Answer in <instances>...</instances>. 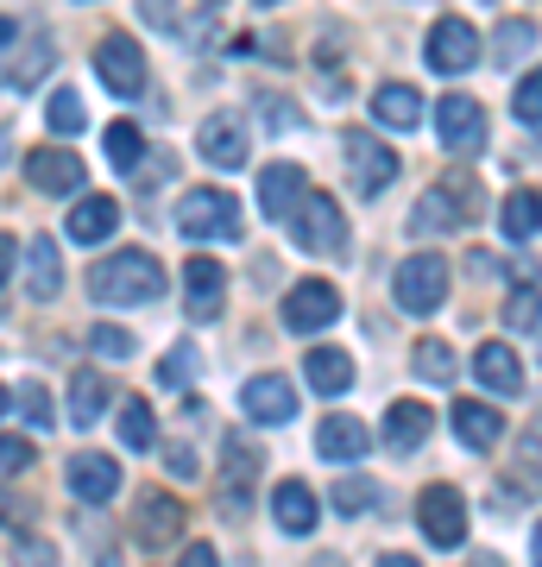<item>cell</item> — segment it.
<instances>
[{
	"label": "cell",
	"mask_w": 542,
	"mask_h": 567,
	"mask_svg": "<svg viewBox=\"0 0 542 567\" xmlns=\"http://www.w3.org/2000/svg\"><path fill=\"white\" fill-rule=\"evenodd\" d=\"M13 278V240H0V284Z\"/></svg>",
	"instance_id": "obj_49"
},
{
	"label": "cell",
	"mask_w": 542,
	"mask_h": 567,
	"mask_svg": "<svg viewBox=\"0 0 542 567\" xmlns=\"http://www.w3.org/2000/svg\"><path fill=\"white\" fill-rule=\"evenodd\" d=\"M290 227H297L303 252H347V221L335 196H321V189H303V203L290 208Z\"/></svg>",
	"instance_id": "obj_3"
},
{
	"label": "cell",
	"mask_w": 542,
	"mask_h": 567,
	"mask_svg": "<svg viewBox=\"0 0 542 567\" xmlns=\"http://www.w3.org/2000/svg\"><path fill=\"white\" fill-rule=\"evenodd\" d=\"M177 227L190 240H234L241 234V203L227 189H196V196H183Z\"/></svg>",
	"instance_id": "obj_4"
},
{
	"label": "cell",
	"mask_w": 542,
	"mask_h": 567,
	"mask_svg": "<svg viewBox=\"0 0 542 567\" xmlns=\"http://www.w3.org/2000/svg\"><path fill=\"white\" fill-rule=\"evenodd\" d=\"M473 372H480V385L499 391V398H518L523 391V365L511 360V347H480V353H473Z\"/></svg>",
	"instance_id": "obj_26"
},
{
	"label": "cell",
	"mask_w": 542,
	"mask_h": 567,
	"mask_svg": "<svg viewBox=\"0 0 542 567\" xmlns=\"http://www.w3.org/2000/svg\"><path fill=\"white\" fill-rule=\"evenodd\" d=\"M259 7H278V0H259Z\"/></svg>",
	"instance_id": "obj_54"
},
{
	"label": "cell",
	"mask_w": 542,
	"mask_h": 567,
	"mask_svg": "<svg viewBox=\"0 0 542 567\" xmlns=\"http://www.w3.org/2000/svg\"><path fill=\"white\" fill-rule=\"evenodd\" d=\"M190 379H196V347H177V353H171V360L158 365V385H190Z\"/></svg>",
	"instance_id": "obj_40"
},
{
	"label": "cell",
	"mask_w": 542,
	"mask_h": 567,
	"mask_svg": "<svg viewBox=\"0 0 542 567\" xmlns=\"http://www.w3.org/2000/svg\"><path fill=\"white\" fill-rule=\"evenodd\" d=\"M429 435H436V410L422 404V398L391 404V416H385V442H391V454H417Z\"/></svg>",
	"instance_id": "obj_17"
},
{
	"label": "cell",
	"mask_w": 542,
	"mask_h": 567,
	"mask_svg": "<svg viewBox=\"0 0 542 567\" xmlns=\"http://www.w3.org/2000/svg\"><path fill=\"white\" fill-rule=\"evenodd\" d=\"M20 410H25V416H32L39 429L58 423V410H51V391H44V385H20Z\"/></svg>",
	"instance_id": "obj_43"
},
{
	"label": "cell",
	"mask_w": 542,
	"mask_h": 567,
	"mask_svg": "<svg viewBox=\"0 0 542 567\" xmlns=\"http://www.w3.org/2000/svg\"><path fill=\"white\" fill-rule=\"evenodd\" d=\"M89 347H95L101 360H126V353H133V334H126V328H114V322H101L95 334H89Z\"/></svg>",
	"instance_id": "obj_38"
},
{
	"label": "cell",
	"mask_w": 542,
	"mask_h": 567,
	"mask_svg": "<svg viewBox=\"0 0 542 567\" xmlns=\"http://www.w3.org/2000/svg\"><path fill=\"white\" fill-rule=\"evenodd\" d=\"M417 524L436 548H461L467 543V498L454 486H429L417 498Z\"/></svg>",
	"instance_id": "obj_5"
},
{
	"label": "cell",
	"mask_w": 542,
	"mask_h": 567,
	"mask_svg": "<svg viewBox=\"0 0 542 567\" xmlns=\"http://www.w3.org/2000/svg\"><path fill=\"white\" fill-rule=\"evenodd\" d=\"M25 284L32 297H58L63 290V259H58V240H25Z\"/></svg>",
	"instance_id": "obj_27"
},
{
	"label": "cell",
	"mask_w": 542,
	"mask_h": 567,
	"mask_svg": "<svg viewBox=\"0 0 542 567\" xmlns=\"http://www.w3.org/2000/svg\"><path fill=\"white\" fill-rule=\"evenodd\" d=\"M164 461H171V473H177V480H190V473H196V454H190V447H171Z\"/></svg>",
	"instance_id": "obj_47"
},
{
	"label": "cell",
	"mask_w": 542,
	"mask_h": 567,
	"mask_svg": "<svg viewBox=\"0 0 542 567\" xmlns=\"http://www.w3.org/2000/svg\"><path fill=\"white\" fill-rule=\"evenodd\" d=\"M101 410H108V385H101V372H76V379H70V423L89 429V423H101Z\"/></svg>",
	"instance_id": "obj_28"
},
{
	"label": "cell",
	"mask_w": 542,
	"mask_h": 567,
	"mask_svg": "<svg viewBox=\"0 0 542 567\" xmlns=\"http://www.w3.org/2000/svg\"><path fill=\"white\" fill-rule=\"evenodd\" d=\"M328 498H335V511H347V517H360V511H372V505H379V486H372V480H341V486L328 492Z\"/></svg>",
	"instance_id": "obj_35"
},
{
	"label": "cell",
	"mask_w": 542,
	"mask_h": 567,
	"mask_svg": "<svg viewBox=\"0 0 542 567\" xmlns=\"http://www.w3.org/2000/svg\"><path fill=\"white\" fill-rule=\"evenodd\" d=\"M511 107H518V121L530 126V133L542 126V76H536V70H530V76L518 82V95H511Z\"/></svg>",
	"instance_id": "obj_37"
},
{
	"label": "cell",
	"mask_w": 542,
	"mask_h": 567,
	"mask_svg": "<svg viewBox=\"0 0 542 567\" xmlns=\"http://www.w3.org/2000/svg\"><path fill=\"white\" fill-rule=\"evenodd\" d=\"M222 473H227V517H246V498H253V473H259V447L246 435H227L222 442Z\"/></svg>",
	"instance_id": "obj_18"
},
{
	"label": "cell",
	"mask_w": 542,
	"mask_h": 567,
	"mask_svg": "<svg viewBox=\"0 0 542 567\" xmlns=\"http://www.w3.org/2000/svg\"><path fill=\"white\" fill-rule=\"evenodd\" d=\"M379 567H417L410 555H379Z\"/></svg>",
	"instance_id": "obj_50"
},
{
	"label": "cell",
	"mask_w": 542,
	"mask_h": 567,
	"mask_svg": "<svg viewBox=\"0 0 542 567\" xmlns=\"http://www.w3.org/2000/svg\"><path fill=\"white\" fill-rule=\"evenodd\" d=\"M366 423L360 416H321V429H316V454H328V461H360L366 454Z\"/></svg>",
	"instance_id": "obj_22"
},
{
	"label": "cell",
	"mask_w": 542,
	"mask_h": 567,
	"mask_svg": "<svg viewBox=\"0 0 542 567\" xmlns=\"http://www.w3.org/2000/svg\"><path fill=\"white\" fill-rule=\"evenodd\" d=\"M70 492H76L82 505H108L121 492V466L108 461V454H76L70 461Z\"/></svg>",
	"instance_id": "obj_20"
},
{
	"label": "cell",
	"mask_w": 542,
	"mask_h": 567,
	"mask_svg": "<svg viewBox=\"0 0 542 567\" xmlns=\"http://www.w3.org/2000/svg\"><path fill=\"white\" fill-rule=\"evenodd\" d=\"M222 297H227V271L215 259H190L183 265V309H190V322L222 316Z\"/></svg>",
	"instance_id": "obj_13"
},
{
	"label": "cell",
	"mask_w": 542,
	"mask_h": 567,
	"mask_svg": "<svg viewBox=\"0 0 542 567\" xmlns=\"http://www.w3.org/2000/svg\"><path fill=\"white\" fill-rule=\"evenodd\" d=\"M95 76L108 82L114 95H126V102H133V95L145 89V51L126 39V32H108V39L95 44Z\"/></svg>",
	"instance_id": "obj_7"
},
{
	"label": "cell",
	"mask_w": 542,
	"mask_h": 567,
	"mask_svg": "<svg viewBox=\"0 0 542 567\" xmlns=\"http://www.w3.org/2000/svg\"><path fill=\"white\" fill-rule=\"evenodd\" d=\"M133 529H140V543H152V548L177 543L183 536V505L164 486H145L140 498H133Z\"/></svg>",
	"instance_id": "obj_10"
},
{
	"label": "cell",
	"mask_w": 542,
	"mask_h": 567,
	"mask_svg": "<svg viewBox=\"0 0 542 567\" xmlns=\"http://www.w3.org/2000/svg\"><path fill=\"white\" fill-rule=\"evenodd\" d=\"M499 227H504V240H511V246H530V240H536V196H530V189H518V196L504 203Z\"/></svg>",
	"instance_id": "obj_30"
},
{
	"label": "cell",
	"mask_w": 542,
	"mask_h": 567,
	"mask_svg": "<svg viewBox=\"0 0 542 567\" xmlns=\"http://www.w3.org/2000/svg\"><path fill=\"white\" fill-rule=\"evenodd\" d=\"M473 208H480L473 203V189H461V183H436V189L417 203V215H410V234H422V240H429V234H454V227L473 221Z\"/></svg>",
	"instance_id": "obj_6"
},
{
	"label": "cell",
	"mask_w": 542,
	"mask_h": 567,
	"mask_svg": "<svg viewBox=\"0 0 542 567\" xmlns=\"http://www.w3.org/2000/svg\"><path fill=\"white\" fill-rule=\"evenodd\" d=\"M530 44H536V20H504L499 25V51H492V58L518 63V51H530Z\"/></svg>",
	"instance_id": "obj_36"
},
{
	"label": "cell",
	"mask_w": 542,
	"mask_h": 567,
	"mask_svg": "<svg viewBox=\"0 0 542 567\" xmlns=\"http://www.w3.org/2000/svg\"><path fill=\"white\" fill-rule=\"evenodd\" d=\"M504 322H511V328H523V334H536V284H523L518 297L504 303Z\"/></svg>",
	"instance_id": "obj_39"
},
{
	"label": "cell",
	"mask_w": 542,
	"mask_h": 567,
	"mask_svg": "<svg viewBox=\"0 0 542 567\" xmlns=\"http://www.w3.org/2000/svg\"><path fill=\"white\" fill-rule=\"evenodd\" d=\"M0 410H7V385H0Z\"/></svg>",
	"instance_id": "obj_53"
},
{
	"label": "cell",
	"mask_w": 542,
	"mask_h": 567,
	"mask_svg": "<svg viewBox=\"0 0 542 567\" xmlns=\"http://www.w3.org/2000/svg\"><path fill=\"white\" fill-rule=\"evenodd\" d=\"M202 158L215 171H241L246 164V121L241 114H208L202 121Z\"/></svg>",
	"instance_id": "obj_16"
},
{
	"label": "cell",
	"mask_w": 542,
	"mask_h": 567,
	"mask_svg": "<svg viewBox=\"0 0 542 567\" xmlns=\"http://www.w3.org/2000/svg\"><path fill=\"white\" fill-rule=\"evenodd\" d=\"M422 58H429V70H442V76H461V70L480 63V32H473L467 20H436Z\"/></svg>",
	"instance_id": "obj_8"
},
{
	"label": "cell",
	"mask_w": 542,
	"mask_h": 567,
	"mask_svg": "<svg viewBox=\"0 0 542 567\" xmlns=\"http://www.w3.org/2000/svg\"><path fill=\"white\" fill-rule=\"evenodd\" d=\"M51 555L58 548L44 543V536H20V567H51Z\"/></svg>",
	"instance_id": "obj_45"
},
{
	"label": "cell",
	"mask_w": 542,
	"mask_h": 567,
	"mask_svg": "<svg viewBox=\"0 0 542 567\" xmlns=\"http://www.w3.org/2000/svg\"><path fill=\"white\" fill-rule=\"evenodd\" d=\"M140 158H145V133L133 121H114L108 126V164L114 171H140Z\"/></svg>",
	"instance_id": "obj_31"
},
{
	"label": "cell",
	"mask_w": 542,
	"mask_h": 567,
	"mask_svg": "<svg viewBox=\"0 0 542 567\" xmlns=\"http://www.w3.org/2000/svg\"><path fill=\"white\" fill-rule=\"evenodd\" d=\"M454 435L480 454V447H492L504 435V416L492 404H480V398H461V404H454Z\"/></svg>",
	"instance_id": "obj_24"
},
{
	"label": "cell",
	"mask_w": 542,
	"mask_h": 567,
	"mask_svg": "<svg viewBox=\"0 0 542 567\" xmlns=\"http://www.w3.org/2000/svg\"><path fill=\"white\" fill-rule=\"evenodd\" d=\"M20 517H25V505H20V498H7V492H0V524H20Z\"/></svg>",
	"instance_id": "obj_48"
},
{
	"label": "cell",
	"mask_w": 542,
	"mask_h": 567,
	"mask_svg": "<svg viewBox=\"0 0 542 567\" xmlns=\"http://www.w3.org/2000/svg\"><path fill=\"white\" fill-rule=\"evenodd\" d=\"M473 567H499V561H492V555H480V561H473Z\"/></svg>",
	"instance_id": "obj_52"
},
{
	"label": "cell",
	"mask_w": 542,
	"mask_h": 567,
	"mask_svg": "<svg viewBox=\"0 0 542 567\" xmlns=\"http://www.w3.org/2000/svg\"><path fill=\"white\" fill-rule=\"evenodd\" d=\"M44 70H51V44H44V39H39V44H25V63L13 70V89H32Z\"/></svg>",
	"instance_id": "obj_41"
},
{
	"label": "cell",
	"mask_w": 542,
	"mask_h": 567,
	"mask_svg": "<svg viewBox=\"0 0 542 567\" xmlns=\"http://www.w3.org/2000/svg\"><path fill=\"white\" fill-rule=\"evenodd\" d=\"M241 404H246V416L253 423H290L297 416V391H290V379H278V372H259V379H246V391H241Z\"/></svg>",
	"instance_id": "obj_14"
},
{
	"label": "cell",
	"mask_w": 542,
	"mask_h": 567,
	"mask_svg": "<svg viewBox=\"0 0 542 567\" xmlns=\"http://www.w3.org/2000/svg\"><path fill=\"white\" fill-rule=\"evenodd\" d=\"M436 133H442L448 152H480L485 145V114L473 95H442V107H436Z\"/></svg>",
	"instance_id": "obj_11"
},
{
	"label": "cell",
	"mask_w": 542,
	"mask_h": 567,
	"mask_svg": "<svg viewBox=\"0 0 542 567\" xmlns=\"http://www.w3.org/2000/svg\"><path fill=\"white\" fill-rule=\"evenodd\" d=\"M347 171H354V189H366V196H379L385 183L398 177V158H391V145L366 140V133H347Z\"/></svg>",
	"instance_id": "obj_12"
},
{
	"label": "cell",
	"mask_w": 542,
	"mask_h": 567,
	"mask_svg": "<svg viewBox=\"0 0 542 567\" xmlns=\"http://www.w3.org/2000/svg\"><path fill=\"white\" fill-rule=\"evenodd\" d=\"M303 189H309L303 164H265V177H259V208H265V221H284V215L303 203Z\"/></svg>",
	"instance_id": "obj_19"
},
{
	"label": "cell",
	"mask_w": 542,
	"mask_h": 567,
	"mask_svg": "<svg viewBox=\"0 0 542 567\" xmlns=\"http://www.w3.org/2000/svg\"><path fill=\"white\" fill-rule=\"evenodd\" d=\"M25 466H32V442L0 435V480H13V473H25Z\"/></svg>",
	"instance_id": "obj_42"
},
{
	"label": "cell",
	"mask_w": 542,
	"mask_h": 567,
	"mask_svg": "<svg viewBox=\"0 0 542 567\" xmlns=\"http://www.w3.org/2000/svg\"><path fill=\"white\" fill-rule=\"evenodd\" d=\"M316 567H341V555H321V561Z\"/></svg>",
	"instance_id": "obj_51"
},
{
	"label": "cell",
	"mask_w": 542,
	"mask_h": 567,
	"mask_svg": "<svg viewBox=\"0 0 542 567\" xmlns=\"http://www.w3.org/2000/svg\"><path fill=\"white\" fill-rule=\"evenodd\" d=\"M272 517H278V529H290V536H309V529H316V492L303 486V480H284V486L272 492Z\"/></svg>",
	"instance_id": "obj_23"
},
{
	"label": "cell",
	"mask_w": 542,
	"mask_h": 567,
	"mask_svg": "<svg viewBox=\"0 0 542 567\" xmlns=\"http://www.w3.org/2000/svg\"><path fill=\"white\" fill-rule=\"evenodd\" d=\"M25 177L39 183L44 196H70V189H82V158L70 145H39V152L25 158Z\"/></svg>",
	"instance_id": "obj_15"
},
{
	"label": "cell",
	"mask_w": 542,
	"mask_h": 567,
	"mask_svg": "<svg viewBox=\"0 0 542 567\" xmlns=\"http://www.w3.org/2000/svg\"><path fill=\"white\" fill-rule=\"evenodd\" d=\"M208 7H222V0H208Z\"/></svg>",
	"instance_id": "obj_55"
},
{
	"label": "cell",
	"mask_w": 542,
	"mask_h": 567,
	"mask_svg": "<svg viewBox=\"0 0 542 567\" xmlns=\"http://www.w3.org/2000/svg\"><path fill=\"white\" fill-rule=\"evenodd\" d=\"M417 372L429 379V385H448V379L461 372V360H454V347H448V341L429 334V341H417Z\"/></svg>",
	"instance_id": "obj_32"
},
{
	"label": "cell",
	"mask_w": 542,
	"mask_h": 567,
	"mask_svg": "<svg viewBox=\"0 0 542 567\" xmlns=\"http://www.w3.org/2000/svg\"><path fill=\"white\" fill-rule=\"evenodd\" d=\"M391 297H398V309H410V316H436V309L448 303V259L442 252L403 259L398 278H391Z\"/></svg>",
	"instance_id": "obj_2"
},
{
	"label": "cell",
	"mask_w": 542,
	"mask_h": 567,
	"mask_svg": "<svg viewBox=\"0 0 542 567\" xmlns=\"http://www.w3.org/2000/svg\"><path fill=\"white\" fill-rule=\"evenodd\" d=\"M44 121H51V133H63V140H70V133H82V126H89V114H82L76 89H58V95L44 102Z\"/></svg>",
	"instance_id": "obj_34"
},
{
	"label": "cell",
	"mask_w": 542,
	"mask_h": 567,
	"mask_svg": "<svg viewBox=\"0 0 542 567\" xmlns=\"http://www.w3.org/2000/svg\"><path fill=\"white\" fill-rule=\"evenodd\" d=\"M140 13H145V20H152V25H164V32H177V0H140Z\"/></svg>",
	"instance_id": "obj_44"
},
{
	"label": "cell",
	"mask_w": 542,
	"mask_h": 567,
	"mask_svg": "<svg viewBox=\"0 0 542 567\" xmlns=\"http://www.w3.org/2000/svg\"><path fill=\"white\" fill-rule=\"evenodd\" d=\"M152 429H158L152 423V404H145V398H126L121 404V447H140L145 454V447H152Z\"/></svg>",
	"instance_id": "obj_33"
},
{
	"label": "cell",
	"mask_w": 542,
	"mask_h": 567,
	"mask_svg": "<svg viewBox=\"0 0 542 567\" xmlns=\"http://www.w3.org/2000/svg\"><path fill=\"white\" fill-rule=\"evenodd\" d=\"M177 567H222V555H215L208 543H196V548H183V561H177Z\"/></svg>",
	"instance_id": "obj_46"
},
{
	"label": "cell",
	"mask_w": 542,
	"mask_h": 567,
	"mask_svg": "<svg viewBox=\"0 0 542 567\" xmlns=\"http://www.w3.org/2000/svg\"><path fill=\"white\" fill-rule=\"evenodd\" d=\"M372 114H379L385 126H417V121H422V102H417V89H403V82H385L379 95H372Z\"/></svg>",
	"instance_id": "obj_29"
},
{
	"label": "cell",
	"mask_w": 542,
	"mask_h": 567,
	"mask_svg": "<svg viewBox=\"0 0 542 567\" xmlns=\"http://www.w3.org/2000/svg\"><path fill=\"white\" fill-rule=\"evenodd\" d=\"M89 290L101 303H152V297H164V265L152 252H114L89 271Z\"/></svg>",
	"instance_id": "obj_1"
},
{
	"label": "cell",
	"mask_w": 542,
	"mask_h": 567,
	"mask_svg": "<svg viewBox=\"0 0 542 567\" xmlns=\"http://www.w3.org/2000/svg\"><path fill=\"white\" fill-rule=\"evenodd\" d=\"M341 316V290L321 278H303L290 297H284V322L297 328V334H321V328Z\"/></svg>",
	"instance_id": "obj_9"
},
{
	"label": "cell",
	"mask_w": 542,
	"mask_h": 567,
	"mask_svg": "<svg viewBox=\"0 0 542 567\" xmlns=\"http://www.w3.org/2000/svg\"><path fill=\"white\" fill-rule=\"evenodd\" d=\"M121 227V203L114 196H82L76 208H70V221H63V234L76 246H95V240H108Z\"/></svg>",
	"instance_id": "obj_21"
},
{
	"label": "cell",
	"mask_w": 542,
	"mask_h": 567,
	"mask_svg": "<svg viewBox=\"0 0 542 567\" xmlns=\"http://www.w3.org/2000/svg\"><path fill=\"white\" fill-rule=\"evenodd\" d=\"M303 372H309V385H316L321 398H341V391L354 385V360H347L341 347H309Z\"/></svg>",
	"instance_id": "obj_25"
}]
</instances>
